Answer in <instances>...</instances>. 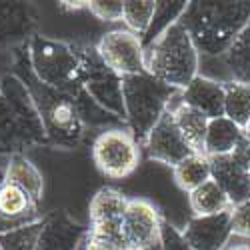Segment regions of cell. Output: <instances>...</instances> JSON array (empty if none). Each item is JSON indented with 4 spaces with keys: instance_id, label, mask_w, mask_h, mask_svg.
Instances as JSON below:
<instances>
[{
    "instance_id": "6da1fadb",
    "label": "cell",
    "mask_w": 250,
    "mask_h": 250,
    "mask_svg": "<svg viewBox=\"0 0 250 250\" xmlns=\"http://www.w3.org/2000/svg\"><path fill=\"white\" fill-rule=\"evenodd\" d=\"M178 22L190 34L198 54L224 56L250 24L248 0L188 2Z\"/></svg>"
},
{
    "instance_id": "7a4b0ae2",
    "label": "cell",
    "mask_w": 250,
    "mask_h": 250,
    "mask_svg": "<svg viewBox=\"0 0 250 250\" xmlns=\"http://www.w3.org/2000/svg\"><path fill=\"white\" fill-rule=\"evenodd\" d=\"M10 72H14L30 90V96L40 112V118H42L48 144H54L60 148H76L82 142L86 124L68 94L42 84L34 76L28 60V44L12 50Z\"/></svg>"
},
{
    "instance_id": "3957f363",
    "label": "cell",
    "mask_w": 250,
    "mask_h": 250,
    "mask_svg": "<svg viewBox=\"0 0 250 250\" xmlns=\"http://www.w3.org/2000/svg\"><path fill=\"white\" fill-rule=\"evenodd\" d=\"M40 144H48V136L30 90L14 72H6L0 76V156Z\"/></svg>"
},
{
    "instance_id": "277c9868",
    "label": "cell",
    "mask_w": 250,
    "mask_h": 250,
    "mask_svg": "<svg viewBox=\"0 0 250 250\" xmlns=\"http://www.w3.org/2000/svg\"><path fill=\"white\" fill-rule=\"evenodd\" d=\"M144 66L156 80L184 90L198 76L200 54L186 28L174 22L144 48Z\"/></svg>"
},
{
    "instance_id": "5b68a950",
    "label": "cell",
    "mask_w": 250,
    "mask_h": 250,
    "mask_svg": "<svg viewBox=\"0 0 250 250\" xmlns=\"http://www.w3.org/2000/svg\"><path fill=\"white\" fill-rule=\"evenodd\" d=\"M180 90L156 80L148 72L122 78V98L126 110V128L134 140L144 146L150 130L156 126L160 116L168 110L170 102Z\"/></svg>"
},
{
    "instance_id": "8992f818",
    "label": "cell",
    "mask_w": 250,
    "mask_h": 250,
    "mask_svg": "<svg viewBox=\"0 0 250 250\" xmlns=\"http://www.w3.org/2000/svg\"><path fill=\"white\" fill-rule=\"evenodd\" d=\"M80 58V78L88 96L106 112L116 116L120 122H126L122 98V76H118L104 62L92 44H74Z\"/></svg>"
},
{
    "instance_id": "52a82bcc",
    "label": "cell",
    "mask_w": 250,
    "mask_h": 250,
    "mask_svg": "<svg viewBox=\"0 0 250 250\" xmlns=\"http://www.w3.org/2000/svg\"><path fill=\"white\" fill-rule=\"evenodd\" d=\"M92 160L104 176L126 178L140 164V144L128 128H106L92 144Z\"/></svg>"
},
{
    "instance_id": "ba28073f",
    "label": "cell",
    "mask_w": 250,
    "mask_h": 250,
    "mask_svg": "<svg viewBox=\"0 0 250 250\" xmlns=\"http://www.w3.org/2000/svg\"><path fill=\"white\" fill-rule=\"evenodd\" d=\"M96 50L100 58L122 78L146 72L142 38L130 30L120 28L102 34V38L96 44Z\"/></svg>"
},
{
    "instance_id": "9c48e42d",
    "label": "cell",
    "mask_w": 250,
    "mask_h": 250,
    "mask_svg": "<svg viewBox=\"0 0 250 250\" xmlns=\"http://www.w3.org/2000/svg\"><path fill=\"white\" fill-rule=\"evenodd\" d=\"M162 216L156 206L144 198H130L122 214V238L126 248L146 250L160 240Z\"/></svg>"
},
{
    "instance_id": "30bf717a",
    "label": "cell",
    "mask_w": 250,
    "mask_h": 250,
    "mask_svg": "<svg viewBox=\"0 0 250 250\" xmlns=\"http://www.w3.org/2000/svg\"><path fill=\"white\" fill-rule=\"evenodd\" d=\"M144 148H146V154L150 160L166 164L170 168H174L184 158L194 154V150L178 130L176 122L168 110L160 116L156 126L150 130L146 142H144Z\"/></svg>"
},
{
    "instance_id": "8fae6325",
    "label": "cell",
    "mask_w": 250,
    "mask_h": 250,
    "mask_svg": "<svg viewBox=\"0 0 250 250\" xmlns=\"http://www.w3.org/2000/svg\"><path fill=\"white\" fill-rule=\"evenodd\" d=\"M38 202L22 188L4 178L0 184V234L12 232L42 220L38 212Z\"/></svg>"
},
{
    "instance_id": "7c38bea8",
    "label": "cell",
    "mask_w": 250,
    "mask_h": 250,
    "mask_svg": "<svg viewBox=\"0 0 250 250\" xmlns=\"http://www.w3.org/2000/svg\"><path fill=\"white\" fill-rule=\"evenodd\" d=\"M90 226L76 222L66 210H52L42 218V232L36 250H78L84 244Z\"/></svg>"
},
{
    "instance_id": "4fadbf2b",
    "label": "cell",
    "mask_w": 250,
    "mask_h": 250,
    "mask_svg": "<svg viewBox=\"0 0 250 250\" xmlns=\"http://www.w3.org/2000/svg\"><path fill=\"white\" fill-rule=\"evenodd\" d=\"M38 14L28 2H0V48L24 46L36 34Z\"/></svg>"
},
{
    "instance_id": "5bb4252c",
    "label": "cell",
    "mask_w": 250,
    "mask_h": 250,
    "mask_svg": "<svg viewBox=\"0 0 250 250\" xmlns=\"http://www.w3.org/2000/svg\"><path fill=\"white\" fill-rule=\"evenodd\" d=\"M230 210L214 216H192L182 230L184 240L194 250H224V246L232 236Z\"/></svg>"
},
{
    "instance_id": "9a60e30c",
    "label": "cell",
    "mask_w": 250,
    "mask_h": 250,
    "mask_svg": "<svg viewBox=\"0 0 250 250\" xmlns=\"http://www.w3.org/2000/svg\"><path fill=\"white\" fill-rule=\"evenodd\" d=\"M210 170H212V180L226 192L232 206L250 200V170L234 152L212 156Z\"/></svg>"
},
{
    "instance_id": "2e32d148",
    "label": "cell",
    "mask_w": 250,
    "mask_h": 250,
    "mask_svg": "<svg viewBox=\"0 0 250 250\" xmlns=\"http://www.w3.org/2000/svg\"><path fill=\"white\" fill-rule=\"evenodd\" d=\"M180 100L202 112L208 120L224 116V84L214 78L198 74L188 86L180 90Z\"/></svg>"
},
{
    "instance_id": "e0dca14e",
    "label": "cell",
    "mask_w": 250,
    "mask_h": 250,
    "mask_svg": "<svg viewBox=\"0 0 250 250\" xmlns=\"http://www.w3.org/2000/svg\"><path fill=\"white\" fill-rule=\"evenodd\" d=\"M168 112L172 114L178 130L186 138V142L190 144V148L194 154H204V140H206V130H208V120L202 112L194 110L188 104H184L180 100V94L170 102Z\"/></svg>"
},
{
    "instance_id": "ac0fdd59",
    "label": "cell",
    "mask_w": 250,
    "mask_h": 250,
    "mask_svg": "<svg viewBox=\"0 0 250 250\" xmlns=\"http://www.w3.org/2000/svg\"><path fill=\"white\" fill-rule=\"evenodd\" d=\"M242 130L238 124H234L230 118H214L208 122L206 140H204V156H222L232 154L242 140Z\"/></svg>"
},
{
    "instance_id": "d6986e66",
    "label": "cell",
    "mask_w": 250,
    "mask_h": 250,
    "mask_svg": "<svg viewBox=\"0 0 250 250\" xmlns=\"http://www.w3.org/2000/svg\"><path fill=\"white\" fill-rule=\"evenodd\" d=\"M6 180L22 186V188L34 198V202H42L44 198V178L40 170L24 156V154H14L6 162Z\"/></svg>"
},
{
    "instance_id": "ffe728a7",
    "label": "cell",
    "mask_w": 250,
    "mask_h": 250,
    "mask_svg": "<svg viewBox=\"0 0 250 250\" xmlns=\"http://www.w3.org/2000/svg\"><path fill=\"white\" fill-rule=\"evenodd\" d=\"M128 200L122 192L114 188H100L88 206L90 224H106V222H122V214L126 210Z\"/></svg>"
},
{
    "instance_id": "44dd1931",
    "label": "cell",
    "mask_w": 250,
    "mask_h": 250,
    "mask_svg": "<svg viewBox=\"0 0 250 250\" xmlns=\"http://www.w3.org/2000/svg\"><path fill=\"white\" fill-rule=\"evenodd\" d=\"M174 182L180 190L192 192L208 180H212V170H210V158L204 154H192L184 158L178 166L172 168Z\"/></svg>"
},
{
    "instance_id": "7402d4cb",
    "label": "cell",
    "mask_w": 250,
    "mask_h": 250,
    "mask_svg": "<svg viewBox=\"0 0 250 250\" xmlns=\"http://www.w3.org/2000/svg\"><path fill=\"white\" fill-rule=\"evenodd\" d=\"M188 202L194 216H214L220 212H226L232 208L230 198L214 180L204 182L200 188L192 190L188 194Z\"/></svg>"
},
{
    "instance_id": "603a6c76",
    "label": "cell",
    "mask_w": 250,
    "mask_h": 250,
    "mask_svg": "<svg viewBox=\"0 0 250 250\" xmlns=\"http://www.w3.org/2000/svg\"><path fill=\"white\" fill-rule=\"evenodd\" d=\"M224 84V116L240 128L250 124V86L238 80H226Z\"/></svg>"
},
{
    "instance_id": "cb8c5ba5",
    "label": "cell",
    "mask_w": 250,
    "mask_h": 250,
    "mask_svg": "<svg viewBox=\"0 0 250 250\" xmlns=\"http://www.w3.org/2000/svg\"><path fill=\"white\" fill-rule=\"evenodd\" d=\"M224 62L232 74V80L250 86V24L238 36L232 48L224 54Z\"/></svg>"
},
{
    "instance_id": "d4e9b609",
    "label": "cell",
    "mask_w": 250,
    "mask_h": 250,
    "mask_svg": "<svg viewBox=\"0 0 250 250\" xmlns=\"http://www.w3.org/2000/svg\"><path fill=\"white\" fill-rule=\"evenodd\" d=\"M154 14H156L154 0H124L122 22L128 26L130 32L138 34L140 38L148 32Z\"/></svg>"
},
{
    "instance_id": "484cf974",
    "label": "cell",
    "mask_w": 250,
    "mask_h": 250,
    "mask_svg": "<svg viewBox=\"0 0 250 250\" xmlns=\"http://www.w3.org/2000/svg\"><path fill=\"white\" fill-rule=\"evenodd\" d=\"M186 6H188V2H156V14L152 18V24H150L148 32L142 36L144 48H146L150 42H154L166 28H170L174 22H178L180 16L186 10Z\"/></svg>"
},
{
    "instance_id": "4316f807",
    "label": "cell",
    "mask_w": 250,
    "mask_h": 250,
    "mask_svg": "<svg viewBox=\"0 0 250 250\" xmlns=\"http://www.w3.org/2000/svg\"><path fill=\"white\" fill-rule=\"evenodd\" d=\"M40 232H42V220L12 232H4L0 234V250H36Z\"/></svg>"
},
{
    "instance_id": "83f0119b",
    "label": "cell",
    "mask_w": 250,
    "mask_h": 250,
    "mask_svg": "<svg viewBox=\"0 0 250 250\" xmlns=\"http://www.w3.org/2000/svg\"><path fill=\"white\" fill-rule=\"evenodd\" d=\"M88 10L102 22H118L124 14V2L120 0H100V2L94 0V2H88Z\"/></svg>"
},
{
    "instance_id": "f1b7e54d",
    "label": "cell",
    "mask_w": 250,
    "mask_h": 250,
    "mask_svg": "<svg viewBox=\"0 0 250 250\" xmlns=\"http://www.w3.org/2000/svg\"><path fill=\"white\" fill-rule=\"evenodd\" d=\"M160 246H162V250H194L184 240L178 228H174L166 220H162V226H160Z\"/></svg>"
},
{
    "instance_id": "f546056e",
    "label": "cell",
    "mask_w": 250,
    "mask_h": 250,
    "mask_svg": "<svg viewBox=\"0 0 250 250\" xmlns=\"http://www.w3.org/2000/svg\"><path fill=\"white\" fill-rule=\"evenodd\" d=\"M232 234L250 238V200L232 206Z\"/></svg>"
},
{
    "instance_id": "4dcf8cb0",
    "label": "cell",
    "mask_w": 250,
    "mask_h": 250,
    "mask_svg": "<svg viewBox=\"0 0 250 250\" xmlns=\"http://www.w3.org/2000/svg\"><path fill=\"white\" fill-rule=\"evenodd\" d=\"M84 250H122V246L106 236L88 230V236L84 240Z\"/></svg>"
},
{
    "instance_id": "1f68e13d",
    "label": "cell",
    "mask_w": 250,
    "mask_h": 250,
    "mask_svg": "<svg viewBox=\"0 0 250 250\" xmlns=\"http://www.w3.org/2000/svg\"><path fill=\"white\" fill-rule=\"evenodd\" d=\"M234 154L246 164V168L250 170V124L242 130V140L238 144V148L234 150Z\"/></svg>"
},
{
    "instance_id": "d6a6232c",
    "label": "cell",
    "mask_w": 250,
    "mask_h": 250,
    "mask_svg": "<svg viewBox=\"0 0 250 250\" xmlns=\"http://www.w3.org/2000/svg\"><path fill=\"white\" fill-rule=\"evenodd\" d=\"M60 10L64 12H78V10H88V2H58Z\"/></svg>"
},
{
    "instance_id": "836d02e7",
    "label": "cell",
    "mask_w": 250,
    "mask_h": 250,
    "mask_svg": "<svg viewBox=\"0 0 250 250\" xmlns=\"http://www.w3.org/2000/svg\"><path fill=\"white\" fill-rule=\"evenodd\" d=\"M226 250H250V244H234V246H228Z\"/></svg>"
},
{
    "instance_id": "e575fe53",
    "label": "cell",
    "mask_w": 250,
    "mask_h": 250,
    "mask_svg": "<svg viewBox=\"0 0 250 250\" xmlns=\"http://www.w3.org/2000/svg\"><path fill=\"white\" fill-rule=\"evenodd\" d=\"M4 174H6V166H2V164H0V184L4 182Z\"/></svg>"
},
{
    "instance_id": "d590c367",
    "label": "cell",
    "mask_w": 250,
    "mask_h": 250,
    "mask_svg": "<svg viewBox=\"0 0 250 250\" xmlns=\"http://www.w3.org/2000/svg\"><path fill=\"white\" fill-rule=\"evenodd\" d=\"M146 250H162V246H160V240H158L156 244H152L150 248H146Z\"/></svg>"
},
{
    "instance_id": "8d00e7d4",
    "label": "cell",
    "mask_w": 250,
    "mask_h": 250,
    "mask_svg": "<svg viewBox=\"0 0 250 250\" xmlns=\"http://www.w3.org/2000/svg\"><path fill=\"white\" fill-rule=\"evenodd\" d=\"M124 250H136V248H124Z\"/></svg>"
}]
</instances>
